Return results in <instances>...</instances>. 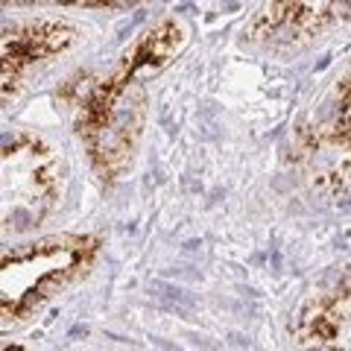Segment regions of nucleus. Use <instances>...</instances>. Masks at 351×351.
Returning <instances> with one entry per match:
<instances>
[{
  "instance_id": "f257e3e1",
  "label": "nucleus",
  "mask_w": 351,
  "mask_h": 351,
  "mask_svg": "<svg viewBox=\"0 0 351 351\" xmlns=\"http://www.w3.org/2000/svg\"><path fill=\"white\" fill-rule=\"evenodd\" d=\"M94 252L88 237H53L6 252L3 258V313L21 319L32 304L62 287L82 269Z\"/></svg>"
},
{
  "instance_id": "f03ea898",
  "label": "nucleus",
  "mask_w": 351,
  "mask_h": 351,
  "mask_svg": "<svg viewBox=\"0 0 351 351\" xmlns=\"http://www.w3.org/2000/svg\"><path fill=\"white\" fill-rule=\"evenodd\" d=\"M59 170L50 149L21 135L3 156V217L9 226L27 228L56 202Z\"/></svg>"
},
{
  "instance_id": "7ed1b4c3",
  "label": "nucleus",
  "mask_w": 351,
  "mask_h": 351,
  "mask_svg": "<svg viewBox=\"0 0 351 351\" xmlns=\"http://www.w3.org/2000/svg\"><path fill=\"white\" fill-rule=\"evenodd\" d=\"M6 38V82H12L24 71V62L41 59L50 53L62 50L71 41V29L64 27H29V29H15Z\"/></svg>"
},
{
  "instance_id": "20e7f679",
  "label": "nucleus",
  "mask_w": 351,
  "mask_h": 351,
  "mask_svg": "<svg viewBox=\"0 0 351 351\" xmlns=\"http://www.w3.org/2000/svg\"><path fill=\"white\" fill-rule=\"evenodd\" d=\"M328 313L339 316V339H313L319 346H337L339 351H351V281L346 284V290L339 293V302L328 307Z\"/></svg>"
},
{
  "instance_id": "39448f33",
  "label": "nucleus",
  "mask_w": 351,
  "mask_h": 351,
  "mask_svg": "<svg viewBox=\"0 0 351 351\" xmlns=\"http://www.w3.org/2000/svg\"><path fill=\"white\" fill-rule=\"evenodd\" d=\"M346 129L351 135V85H348V97H346Z\"/></svg>"
}]
</instances>
